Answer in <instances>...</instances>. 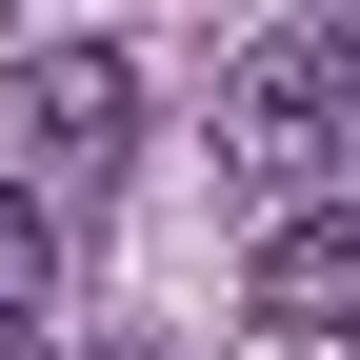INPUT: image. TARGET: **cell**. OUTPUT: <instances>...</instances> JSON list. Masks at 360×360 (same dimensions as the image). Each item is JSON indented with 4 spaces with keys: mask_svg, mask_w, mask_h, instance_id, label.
I'll list each match as a JSON object with an SVG mask.
<instances>
[{
    "mask_svg": "<svg viewBox=\"0 0 360 360\" xmlns=\"http://www.w3.org/2000/svg\"><path fill=\"white\" fill-rule=\"evenodd\" d=\"M220 160H240L281 220H300V180H321V160H360V101H340V20H300V40H240V60H220Z\"/></svg>",
    "mask_w": 360,
    "mask_h": 360,
    "instance_id": "cell-1",
    "label": "cell"
},
{
    "mask_svg": "<svg viewBox=\"0 0 360 360\" xmlns=\"http://www.w3.org/2000/svg\"><path fill=\"white\" fill-rule=\"evenodd\" d=\"M120 141H141V60L120 40H20V160L120 180Z\"/></svg>",
    "mask_w": 360,
    "mask_h": 360,
    "instance_id": "cell-2",
    "label": "cell"
},
{
    "mask_svg": "<svg viewBox=\"0 0 360 360\" xmlns=\"http://www.w3.org/2000/svg\"><path fill=\"white\" fill-rule=\"evenodd\" d=\"M240 321H260V340H360V200L260 220V260H240Z\"/></svg>",
    "mask_w": 360,
    "mask_h": 360,
    "instance_id": "cell-3",
    "label": "cell"
},
{
    "mask_svg": "<svg viewBox=\"0 0 360 360\" xmlns=\"http://www.w3.org/2000/svg\"><path fill=\"white\" fill-rule=\"evenodd\" d=\"M40 300H60V240H40V200H20V180H0V360L40 340Z\"/></svg>",
    "mask_w": 360,
    "mask_h": 360,
    "instance_id": "cell-4",
    "label": "cell"
},
{
    "mask_svg": "<svg viewBox=\"0 0 360 360\" xmlns=\"http://www.w3.org/2000/svg\"><path fill=\"white\" fill-rule=\"evenodd\" d=\"M340 101H360V20H340Z\"/></svg>",
    "mask_w": 360,
    "mask_h": 360,
    "instance_id": "cell-5",
    "label": "cell"
}]
</instances>
